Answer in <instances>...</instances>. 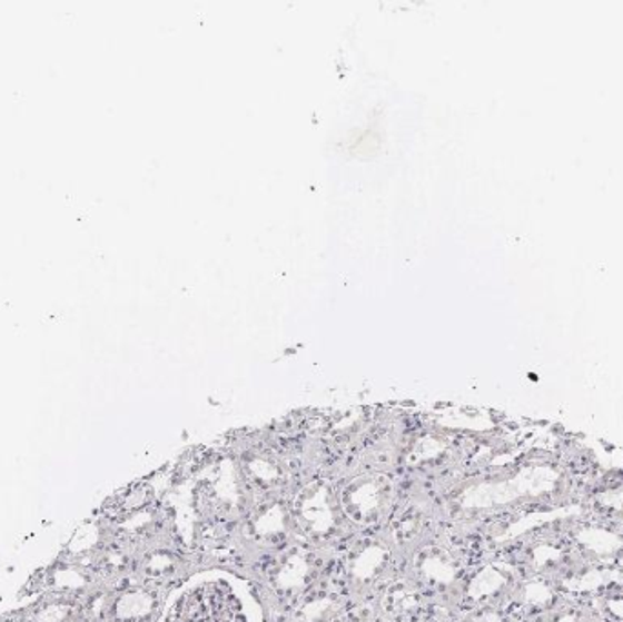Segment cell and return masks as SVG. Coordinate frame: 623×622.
I'll return each mask as SVG.
<instances>
[{
	"mask_svg": "<svg viewBox=\"0 0 623 622\" xmlns=\"http://www.w3.org/2000/svg\"><path fill=\"white\" fill-rule=\"evenodd\" d=\"M167 622H245L225 588L202 586L191 590L177 602Z\"/></svg>",
	"mask_w": 623,
	"mask_h": 622,
	"instance_id": "cell-1",
	"label": "cell"
}]
</instances>
